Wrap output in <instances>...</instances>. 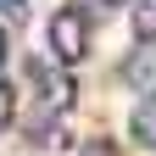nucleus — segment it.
Returning <instances> with one entry per match:
<instances>
[{
	"mask_svg": "<svg viewBox=\"0 0 156 156\" xmlns=\"http://www.w3.org/2000/svg\"><path fill=\"white\" fill-rule=\"evenodd\" d=\"M50 50H56L62 67H78V62H84V50H89V17L78 11V6H62V11L50 17Z\"/></svg>",
	"mask_w": 156,
	"mask_h": 156,
	"instance_id": "nucleus-1",
	"label": "nucleus"
},
{
	"mask_svg": "<svg viewBox=\"0 0 156 156\" xmlns=\"http://www.w3.org/2000/svg\"><path fill=\"white\" fill-rule=\"evenodd\" d=\"M28 67H34V84H39V112H50V117L73 112V101H78L73 73L67 67H45V62H28Z\"/></svg>",
	"mask_w": 156,
	"mask_h": 156,
	"instance_id": "nucleus-2",
	"label": "nucleus"
},
{
	"mask_svg": "<svg viewBox=\"0 0 156 156\" xmlns=\"http://www.w3.org/2000/svg\"><path fill=\"white\" fill-rule=\"evenodd\" d=\"M128 134H134V145L156 151V101H140V106L128 112Z\"/></svg>",
	"mask_w": 156,
	"mask_h": 156,
	"instance_id": "nucleus-3",
	"label": "nucleus"
},
{
	"mask_svg": "<svg viewBox=\"0 0 156 156\" xmlns=\"http://www.w3.org/2000/svg\"><path fill=\"white\" fill-rule=\"evenodd\" d=\"M134 34L156 39V0H134Z\"/></svg>",
	"mask_w": 156,
	"mask_h": 156,
	"instance_id": "nucleus-4",
	"label": "nucleus"
},
{
	"mask_svg": "<svg viewBox=\"0 0 156 156\" xmlns=\"http://www.w3.org/2000/svg\"><path fill=\"white\" fill-rule=\"evenodd\" d=\"M11 117H17V95L11 84H0V128H11Z\"/></svg>",
	"mask_w": 156,
	"mask_h": 156,
	"instance_id": "nucleus-5",
	"label": "nucleus"
},
{
	"mask_svg": "<svg viewBox=\"0 0 156 156\" xmlns=\"http://www.w3.org/2000/svg\"><path fill=\"white\" fill-rule=\"evenodd\" d=\"M6 6H11V11H17V6H23V0H6Z\"/></svg>",
	"mask_w": 156,
	"mask_h": 156,
	"instance_id": "nucleus-6",
	"label": "nucleus"
},
{
	"mask_svg": "<svg viewBox=\"0 0 156 156\" xmlns=\"http://www.w3.org/2000/svg\"><path fill=\"white\" fill-rule=\"evenodd\" d=\"M0 11H11V6H6V0H0Z\"/></svg>",
	"mask_w": 156,
	"mask_h": 156,
	"instance_id": "nucleus-7",
	"label": "nucleus"
},
{
	"mask_svg": "<svg viewBox=\"0 0 156 156\" xmlns=\"http://www.w3.org/2000/svg\"><path fill=\"white\" fill-rule=\"evenodd\" d=\"M151 101H156V95H151Z\"/></svg>",
	"mask_w": 156,
	"mask_h": 156,
	"instance_id": "nucleus-8",
	"label": "nucleus"
}]
</instances>
